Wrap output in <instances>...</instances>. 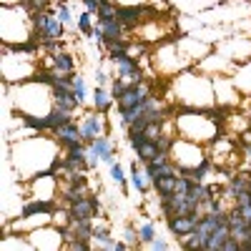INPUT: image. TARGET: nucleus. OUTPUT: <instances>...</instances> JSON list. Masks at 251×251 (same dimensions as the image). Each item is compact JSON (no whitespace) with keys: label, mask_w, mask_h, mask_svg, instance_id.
Segmentation results:
<instances>
[{"label":"nucleus","mask_w":251,"mask_h":251,"mask_svg":"<svg viewBox=\"0 0 251 251\" xmlns=\"http://www.w3.org/2000/svg\"><path fill=\"white\" fill-rule=\"evenodd\" d=\"M108 58H111L113 68H116V78H123L128 83H146V73L141 68L138 58H133L128 53H113Z\"/></svg>","instance_id":"nucleus-1"},{"label":"nucleus","mask_w":251,"mask_h":251,"mask_svg":"<svg viewBox=\"0 0 251 251\" xmlns=\"http://www.w3.org/2000/svg\"><path fill=\"white\" fill-rule=\"evenodd\" d=\"M80 136H83V143H86V146H91L100 136H108V121H106V116L88 113L86 118L80 121Z\"/></svg>","instance_id":"nucleus-2"},{"label":"nucleus","mask_w":251,"mask_h":251,"mask_svg":"<svg viewBox=\"0 0 251 251\" xmlns=\"http://www.w3.org/2000/svg\"><path fill=\"white\" fill-rule=\"evenodd\" d=\"M68 211H71V219L73 221H93L96 216H100V201H98V196L88 194L86 199L71 203Z\"/></svg>","instance_id":"nucleus-3"},{"label":"nucleus","mask_w":251,"mask_h":251,"mask_svg":"<svg viewBox=\"0 0 251 251\" xmlns=\"http://www.w3.org/2000/svg\"><path fill=\"white\" fill-rule=\"evenodd\" d=\"M53 141H55L58 149H63V151L73 149V146H80V143H83L80 126H75L73 121H71V123H63V126H58V128L53 131Z\"/></svg>","instance_id":"nucleus-4"},{"label":"nucleus","mask_w":251,"mask_h":251,"mask_svg":"<svg viewBox=\"0 0 251 251\" xmlns=\"http://www.w3.org/2000/svg\"><path fill=\"white\" fill-rule=\"evenodd\" d=\"M199 216H183V214H174V216H166V226H169V231L176 236V239H183L188 234H194L196 231V226H199Z\"/></svg>","instance_id":"nucleus-5"},{"label":"nucleus","mask_w":251,"mask_h":251,"mask_svg":"<svg viewBox=\"0 0 251 251\" xmlns=\"http://www.w3.org/2000/svg\"><path fill=\"white\" fill-rule=\"evenodd\" d=\"M55 208H58V203H55V199H30V201H25L23 203V208H20V216L23 219H33V216H50V214H55Z\"/></svg>","instance_id":"nucleus-6"},{"label":"nucleus","mask_w":251,"mask_h":251,"mask_svg":"<svg viewBox=\"0 0 251 251\" xmlns=\"http://www.w3.org/2000/svg\"><path fill=\"white\" fill-rule=\"evenodd\" d=\"M50 98H53L55 106H60V108H68V111L83 108V103L73 93V86H55V88H50Z\"/></svg>","instance_id":"nucleus-7"},{"label":"nucleus","mask_w":251,"mask_h":251,"mask_svg":"<svg viewBox=\"0 0 251 251\" xmlns=\"http://www.w3.org/2000/svg\"><path fill=\"white\" fill-rule=\"evenodd\" d=\"M91 149L98 153V158L103 161V163H116V143L111 141V138H106V136H100V138H96L93 143H91Z\"/></svg>","instance_id":"nucleus-8"},{"label":"nucleus","mask_w":251,"mask_h":251,"mask_svg":"<svg viewBox=\"0 0 251 251\" xmlns=\"http://www.w3.org/2000/svg\"><path fill=\"white\" fill-rule=\"evenodd\" d=\"M48 66L55 71V73H75V58L68 53V50H60L55 55H48Z\"/></svg>","instance_id":"nucleus-9"},{"label":"nucleus","mask_w":251,"mask_h":251,"mask_svg":"<svg viewBox=\"0 0 251 251\" xmlns=\"http://www.w3.org/2000/svg\"><path fill=\"white\" fill-rule=\"evenodd\" d=\"M73 113L75 111H68V108H60V106H55L53 103V108L48 111V116H46V123H48V131L53 133L58 126H63V123H71L73 121Z\"/></svg>","instance_id":"nucleus-10"},{"label":"nucleus","mask_w":251,"mask_h":251,"mask_svg":"<svg viewBox=\"0 0 251 251\" xmlns=\"http://www.w3.org/2000/svg\"><path fill=\"white\" fill-rule=\"evenodd\" d=\"M113 103H116V98L111 96V91H106L103 86L93 88V108H96V113H108Z\"/></svg>","instance_id":"nucleus-11"},{"label":"nucleus","mask_w":251,"mask_h":251,"mask_svg":"<svg viewBox=\"0 0 251 251\" xmlns=\"http://www.w3.org/2000/svg\"><path fill=\"white\" fill-rule=\"evenodd\" d=\"M228 236H231V228H228V224H221L216 231L206 239V244H203V249L206 251H216V249H224V244L228 241Z\"/></svg>","instance_id":"nucleus-12"},{"label":"nucleus","mask_w":251,"mask_h":251,"mask_svg":"<svg viewBox=\"0 0 251 251\" xmlns=\"http://www.w3.org/2000/svg\"><path fill=\"white\" fill-rule=\"evenodd\" d=\"M158 153H161L158 143H156V141H151V138H146V141H141V143L136 146V158H138L141 163H149V161H153Z\"/></svg>","instance_id":"nucleus-13"},{"label":"nucleus","mask_w":251,"mask_h":251,"mask_svg":"<svg viewBox=\"0 0 251 251\" xmlns=\"http://www.w3.org/2000/svg\"><path fill=\"white\" fill-rule=\"evenodd\" d=\"M66 35V23L58 18L55 10H48V25H46V38H55V40H63ZM43 38V40H46Z\"/></svg>","instance_id":"nucleus-14"},{"label":"nucleus","mask_w":251,"mask_h":251,"mask_svg":"<svg viewBox=\"0 0 251 251\" xmlns=\"http://www.w3.org/2000/svg\"><path fill=\"white\" fill-rule=\"evenodd\" d=\"M176 181H178V174H166V176L156 178L151 186L156 188V194H158V196H169V194L176 191Z\"/></svg>","instance_id":"nucleus-15"},{"label":"nucleus","mask_w":251,"mask_h":251,"mask_svg":"<svg viewBox=\"0 0 251 251\" xmlns=\"http://www.w3.org/2000/svg\"><path fill=\"white\" fill-rule=\"evenodd\" d=\"M93 241H96L100 249H113V251H116V246H118V241L111 239V228H108V226H96V228H93Z\"/></svg>","instance_id":"nucleus-16"},{"label":"nucleus","mask_w":251,"mask_h":251,"mask_svg":"<svg viewBox=\"0 0 251 251\" xmlns=\"http://www.w3.org/2000/svg\"><path fill=\"white\" fill-rule=\"evenodd\" d=\"M131 183L136 186V191L149 194V181H146V174L141 171V166H138L136 161L131 163Z\"/></svg>","instance_id":"nucleus-17"},{"label":"nucleus","mask_w":251,"mask_h":251,"mask_svg":"<svg viewBox=\"0 0 251 251\" xmlns=\"http://www.w3.org/2000/svg\"><path fill=\"white\" fill-rule=\"evenodd\" d=\"M138 236H141V244H146L149 246L158 234H156V224L153 221H146V224H141V228H138Z\"/></svg>","instance_id":"nucleus-18"},{"label":"nucleus","mask_w":251,"mask_h":251,"mask_svg":"<svg viewBox=\"0 0 251 251\" xmlns=\"http://www.w3.org/2000/svg\"><path fill=\"white\" fill-rule=\"evenodd\" d=\"M78 30L83 33V35H93V13L91 10H86V13H80L78 15Z\"/></svg>","instance_id":"nucleus-19"},{"label":"nucleus","mask_w":251,"mask_h":251,"mask_svg":"<svg viewBox=\"0 0 251 251\" xmlns=\"http://www.w3.org/2000/svg\"><path fill=\"white\" fill-rule=\"evenodd\" d=\"M118 8H121V5L106 0V3L100 5V10L96 13V18H98V20H113V18H118Z\"/></svg>","instance_id":"nucleus-20"},{"label":"nucleus","mask_w":251,"mask_h":251,"mask_svg":"<svg viewBox=\"0 0 251 251\" xmlns=\"http://www.w3.org/2000/svg\"><path fill=\"white\" fill-rule=\"evenodd\" d=\"M50 3H53V0H23L20 5H23L28 13H38V10H48Z\"/></svg>","instance_id":"nucleus-21"},{"label":"nucleus","mask_w":251,"mask_h":251,"mask_svg":"<svg viewBox=\"0 0 251 251\" xmlns=\"http://www.w3.org/2000/svg\"><path fill=\"white\" fill-rule=\"evenodd\" d=\"M73 93L78 96V100L86 106V98H88V91H86V80H83V75L75 73V80H73Z\"/></svg>","instance_id":"nucleus-22"},{"label":"nucleus","mask_w":251,"mask_h":251,"mask_svg":"<svg viewBox=\"0 0 251 251\" xmlns=\"http://www.w3.org/2000/svg\"><path fill=\"white\" fill-rule=\"evenodd\" d=\"M118 186H123V191H126V174H123V169H121V163L116 161V163H111V174H108Z\"/></svg>","instance_id":"nucleus-23"},{"label":"nucleus","mask_w":251,"mask_h":251,"mask_svg":"<svg viewBox=\"0 0 251 251\" xmlns=\"http://www.w3.org/2000/svg\"><path fill=\"white\" fill-rule=\"evenodd\" d=\"M123 239H126V244H128V246H141V236H138V231H136V228H133L131 224L126 226Z\"/></svg>","instance_id":"nucleus-24"},{"label":"nucleus","mask_w":251,"mask_h":251,"mask_svg":"<svg viewBox=\"0 0 251 251\" xmlns=\"http://www.w3.org/2000/svg\"><path fill=\"white\" fill-rule=\"evenodd\" d=\"M55 13H58V18L63 20V23H66V25H71V20H73V15H71V8H68V3H58Z\"/></svg>","instance_id":"nucleus-25"},{"label":"nucleus","mask_w":251,"mask_h":251,"mask_svg":"<svg viewBox=\"0 0 251 251\" xmlns=\"http://www.w3.org/2000/svg\"><path fill=\"white\" fill-rule=\"evenodd\" d=\"M83 5H86V10H91V13H98L100 10V5L106 3V0H80Z\"/></svg>","instance_id":"nucleus-26"},{"label":"nucleus","mask_w":251,"mask_h":251,"mask_svg":"<svg viewBox=\"0 0 251 251\" xmlns=\"http://www.w3.org/2000/svg\"><path fill=\"white\" fill-rule=\"evenodd\" d=\"M149 246H151L153 251H166V249H169L171 244H169V241H163V239H153V241H151Z\"/></svg>","instance_id":"nucleus-27"},{"label":"nucleus","mask_w":251,"mask_h":251,"mask_svg":"<svg viewBox=\"0 0 251 251\" xmlns=\"http://www.w3.org/2000/svg\"><path fill=\"white\" fill-rule=\"evenodd\" d=\"M106 83H108V73L103 68H98L96 71V86H106Z\"/></svg>","instance_id":"nucleus-28"},{"label":"nucleus","mask_w":251,"mask_h":251,"mask_svg":"<svg viewBox=\"0 0 251 251\" xmlns=\"http://www.w3.org/2000/svg\"><path fill=\"white\" fill-rule=\"evenodd\" d=\"M244 151V156H246V161L251 163V146H246V149H241Z\"/></svg>","instance_id":"nucleus-29"},{"label":"nucleus","mask_w":251,"mask_h":251,"mask_svg":"<svg viewBox=\"0 0 251 251\" xmlns=\"http://www.w3.org/2000/svg\"><path fill=\"white\" fill-rule=\"evenodd\" d=\"M246 116H249V126H251V108H249V113H246Z\"/></svg>","instance_id":"nucleus-30"},{"label":"nucleus","mask_w":251,"mask_h":251,"mask_svg":"<svg viewBox=\"0 0 251 251\" xmlns=\"http://www.w3.org/2000/svg\"><path fill=\"white\" fill-rule=\"evenodd\" d=\"M55 3H68V0H55Z\"/></svg>","instance_id":"nucleus-31"},{"label":"nucleus","mask_w":251,"mask_h":251,"mask_svg":"<svg viewBox=\"0 0 251 251\" xmlns=\"http://www.w3.org/2000/svg\"><path fill=\"white\" fill-rule=\"evenodd\" d=\"M249 176H251V163H249Z\"/></svg>","instance_id":"nucleus-32"}]
</instances>
